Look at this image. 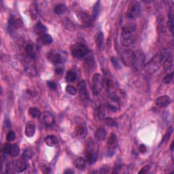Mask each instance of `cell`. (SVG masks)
<instances>
[{"label":"cell","instance_id":"cell-46","mask_svg":"<svg viewBox=\"0 0 174 174\" xmlns=\"http://www.w3.org/2000/svg\"><path fill=\"white\" fill-rule=\"evenodd\" d=\"M64 173H73V171H72V170H70V169H68V170L65 171Z\"/></svg>","mask_w":174,"mask_h":174},{"label":"cell","instance_id":"cell-23","mask_svg":"<svg viewBox=\"0 0 174 174\" xmlns=\"http://www.w3.org/2000/svg\"><path fill=\"white\" fill-rule=\"evenodd\" d=\"M68 10V7L63 3H59L54 8V12L57 15H62Z\"/></svg>","mask_w":174,"mask_h":174},{"label":"cell","instance_id":"cell-24","mask_svg":"<svg viewBox=\"0 0 174 174\" xmlns=\"http://www.w3.org/2000/svg\"><path fill=\"white\" fill-rule=\"evenodd\" d=\"M44 142L50 147L55 146L58 144V139L54 135H48L44 139Z\"/></svg>","mask_w":174,"mask_h":174},{"label":"cell","instance_id":"cell-3","mask_svg":"<svg viewBox=\"0 0 174 174\" xmlns=\"http://www.w3.org/2000/svg\"><path fill=\"white\" fill-rule=\"evenodd\" d=\"M47 58L52 63L59 65L65 63L67 60V55H66V53L62 51L52 50L48 52Z\"/></svg>","mask_w":174,"mask_h":174},{"label":"cell","instance_id":"cell-47","mask_svg":"<svg viewBox=\"0 0 174 174\" xmlns=\"http://www.w3.org/2000/svg\"><path fill=\"white\" fill-rule=\"evenodd\" d=\"M173 144H174V142H172V144H171V150L173 151Z\"/></svg>","mask_w":174,"mask_h":174},{"label":"cell","instance_id":"cell-13","mask_svg":"<svg viewBox=\"0 0 174 174\" xmlns=\"http://www.w3.org/2000/svg\"><path fill=\"white\" fill-rule=\"evenodd\" d=\"M78 19H79L80 21L86 27H90L92 25L93 19L90 16L85 12H80L78 14Z\"/></svg>","mask_w":174,"mask_h":174},{"label":"cell","instance_id":"cell-12","mask_svg":"<svg viewBox=\"0 0 174 174\" xmlns=\"http://www.w3.org/2000/svg\"><path fill=\"white\" fill-rule=\"evenodd\" d=\"M10 27L14 29H20L23 26V20L19 16H11L9 19Z\"/></svg>","mask_w":174,"mask_h":174},{"label":"cell","instance_id":"cell-38","mask_svg":"<svg viewBox=\"0 0 174 174\" xmlns=\"http://www.w3.org/2000/svg\"><path fill=\"white\" fill-rule=\"evenodd\" d=\"M111 63H112L114 67H115L117 69H121V63H120V62L118 61V59H117V57H112L111 58Z\"/></svg>","mask_w":174,"mask_h":174},{"label":"cell","instance_id":"cell-16","mask_svg":"<svg viewBox=\"0 0 174 174\" xmlns=\"http://www.w3.org/2000/svg\"><path fill=\"white\" fill-rule=\"evenodd\" d=\"M25 135L27 138H32L35 133V125L34 122H29L25 126Z\"/></svg>","mask_w":174,"mask_h":174},{"label":"cell","instance_id":"cell-18","mask_svg":"<svg viewBox=\"0 0 174 174\" xmlns=\"http://www.w3.org/2000/svg\"><path fill=\"white\" fill-rule=\"evenodd\" d=\"M42 121L46 126H51L55 122V118L51 113L48 112V111H45L43 114Z\"/></svg>","mask_w":174,"mask_h":174},{"label":"cell","instance_id":"cell-5","mask_svg":"<svg viewBox=\"0 0 174 174\" xmlns=\"http://www.w3.org/2000/svg\"><path fill=\"white\" fill-rule=\"evenodd\" d=\"M121 60L123 64L127 67H133L137 61L136 54L131 50H126L122 53Z\"/></svg>","mask_w":174,"mask_h":174},{"label":"cell","instance_id":"cell-19","mask_svg":"<svg viewBox=\"0 0 174 174\" xmlns=\"http://www.w3.org/2000/svg\"><path fill=\"white\" fill-rule=\"evenodd\" d=\"M25 52L27 55L31 59H35L36 57V50L34 44L29 43L25 46Z\"/></svg>","mask_w":174,"mask_h":174},{"label":"cell","instance_id":"cell-21","mask_svg":"<svg viewBox=\"0 0 174 174\" xmlns=\"http://www.w3.org/2000/svg\"><path fill=\"white\" fill-rule=\"evenodd\" d=\"M107 136V131L103 127H99L97 129L96 132L95 133V138L97 141H99V142H101V141H103Z\"/></svg>","mask_w":174,"mask_h":174},{"label":"cell","instance_id":"cell-35","mask_svg":"<svg viewBox=\"0 0 174 174\" xmlns=\"http://www.w3.org/2000/svg\"><path fill=\"white\" fill-rule=\"evenodd\" d=\"M34 153H33V151L31 150L30 148H27L23 152V158L25 159H30Z\"/></svg>","mask_w":174,"mask_h":174},{"label":"cell","instance_id":"cell-29","mask_svg":"<svg viewBox=\"0 0 174 174\" xmlns=\"http://www.w3.org/2000/svg\"><path fill=\"white\" fill-rule=\"evenodd\" d=\"M87 133V130L84 126H78L76 129V134L78 138H84Z\"/></svg>","mask_w":174,"mask_h":174},{"label":"cell","instance_id":"cell-26","mask_svg":"<svg viewBox=\"0 0 174 174\" xmlns=\"http://www.w3.org/2000/svg\"><path fill=\"white\" fill-rule=\"evenodd\" d=\"M73 165L79 170H83L86 167V160L81 157H78L74 160Z\"/></svg>","mask_w":174,"mask_h":174},{"label":"cell","instance_id":"cell-9","mask_svg":"<svg viewBox=\"0 0 174 174\" xmlns=\"http://www.w3.org/2000/svg\"><path fill=\"white\" fill-rule=\"evenodd\" d=\"M2 150L5 154L14 157L17 156L20 153L19 146L16 144H5L3 145Z\"/></svg>","mask_w":174,"mask_h":174},{"label":"cell","instance_id":"cell-7","mask_svg":"<svg viewBox=\"0 0 174 174\" xmlns=\"http://www.w3.org/2000/svg\"><path fill=\"white\" fill-rule=\"evenodd\" d=\"M104 84V79L99 73L95 74L92 79L93 91L95 95H97L102 90Z\"/></svg>","mask_w":174,"mask_h":174},{"label":"cell","instance_id":"cell-20","mask_svg":"<svg viewBox=\"0 0 174 174\" xmlns=\"http://www.w3.org/2000/svg\"><path fill=\"white\" fill-rule=\"evenodd\" d=\"M34 31L37 35L39 36H41V35H43L46 34L47 28L45 25H44V24L40 21H38L35 25Z\"/></svg>","mask_w":174,"mask_h":174},{"label":"cell","instance_id":"cell-42","mask_svg":"<svg viewBox=\"0 0 174 174\" xmlns=\"http://www.w3.org/2000/svg\"><path fill=\"white\" fill-rule=\"evenodd\" d=\"M47 86H48L49 89L52 90H56L57 89V84L55 82L53 81H48L47 82Z\"/></svg>","mask_w":174,"mask_h":174},{"label":"cell","instance_id":"cell-22","mask_svg":"<svg viewBox=\"0 0 174 174\" xmlns=\"http://www.w3.org/2000/svg\"><path fill=\"white\" fill-rule=\"evenodd\" d=\"M52 38L51 35H49L48 34H46L40 36V38H38V42L42 44L44 46H48L52 42Z\"/></svg>","mask_w":174,"mask_h":174},{"label":"cell","instance_id":"cell-40","mask_svg":"<svg viewBox=\"0 0 174 174\" xmlns=\"http://www.w3.org/2000/svg\"><path fill=\"white\" fill-rule=\"evenodd\" d=\"M40 168H41V171H42V172L44 173H48L51 171L50 167H48V165H46V164H42L41 165Z\"/></svg>","mask_w":174,"mask_h":174},{"label":"cell","instance_id":"cell-36","mask_svg":"<svg viewBox=\"0 0 174 174\" xmlns=\"http://www.w3.org/2000/svg\"><path fill=\"white\" fill-rule=\"evenodd\" d=\"M173 73H168L167 74L166 76H165L163 78V82L164 84H168L170 83L171 82L172 79H173Z\"/></svg>","mask_w":174,"mask_h":174},{"label":"cell","instance_id":"cell-8","mask_svg":"<svg viewBox=\"0 0 174 174\" xmlns=\"http://www.w3.org/2000/svg\"><path fill=\"white\" fill-rule=\"evenodd\" d=\"M118 146L117 137L115 133H111L107 142V154L108 156L114 155L116 149Z\"/></svg>","mask_w":174,"mask_h":174},{"label":"cell","instance_id":"cell-15","mask_svg":"<svg viewBox=\"0 0 174 174\" xmlns=\"http://www.w3.org/2000/svg\"><path fill=\"white\" fill-rule=\"evenodd\" d=\"M95 41L97 48L100 51H103L104 48V35L103 32L99 31L97 33L96 35H95Z\"/></svg>","mask_w":174,"mask_h":174},{"label":"cell","instance_id":"cell-43","mask_svg":"<svg viewBox=\"0 0 174 174\" xmlns=\"http://www.w3.org/2000/svg\"><path fill=\"white\" fill-rule=\"evenodd\" d=\"M150 166L149 165H146L144 166L141 170L138 172V173H147L149 171H150Z\"/></svg>","mask_w":174,"mask_h":174},{"label":"cell","instance_id":"cell-17","mask_svg":"<svg viewBox=\"0 0 174 174\" xmlns=\"http://www.w3.org/2000/svg\"><path fill=\"white\" fill-rule=\"evenodd\" d=\"M85 157L87 162L90 165L94 164L96 162L97 159V155L94 150H87V151L85 153Z\"/></svg>","mask_w":174,"mask_h":174},{"label":"cell","instance_id":"cell-11","mask_svg":"<svg viewBox=\"0 0 174 174\" xmlns=\"http://www.w3.org/2000/svg\"><path fill=\"white\" fill-rule=\"evenodd\" d=\"M78 90H79L80 96L82 100L88 101L89 99V95L88 93V91L86 90V84L84 80H81L80 82H79V83L78 84Z\"/></svg>","mask_w":174,"mask_h":174},{"label":"cell","instance_id":"cell-25","mask_svg":"<svg viewBox=\"0 0 174 174\" xmlns=\"http://www.w3.org/2000/svg\"><path fill=\"white\" fill-rule=\"evenodd\" d=\"M30 13L33 20H36L38 16V8L35 2H33L30 7Z\"/></svg>","mask_w":174,"mask_h":174},{"label":"cell","instance_id":"cell-27","mask_svg":"<svg viewBox=\"0 0 174 174\" xmlns=\"http://www.w3.org/2000/svg\"><path fill=\"white\" fill-rule=\"evenodd\" d=\"M29 114L33 118H39L42 116V112L39 108L36 107H32L29 110Z\"/></svg>","mask_w":174,"mask_h":174},{"label":"cell","instance_id":"cell-37","mask_svg":"<svg viewBox=\"0 0 174 174\" xmlns=\"http://www.w3.org/2000/svg\"><path fill=\"white\" fill-rule=\"evenodd\" d=\"M16 138V134L13 131H10L7 133L6 135V139L8 142H12L14 141Z\"/></svg>","mask_w":174,"mask_h":174},{"label":"cell","instance_id":"cell-45","mask_svg":"<svg viewBox=\"0 0 174 174\" xmlns=\"http://www.w3.org/2000/svg\"><path fill=\"white\" fill-rule=\"evenodd\" d=\"M139 151H140L141 153H143V154H144V153H145V152H146V151H147L146 146H145V145H144V144L141 145L140 147H139Z\"/></svg>","mask_w":174,"mask_h":174},{"label":"cell","instance_id":"cell-39","mask_svg":"<svg viewBox=\"0 0 174 174\" xmlns=\"http://www.w3.org/2000/svg\"><path fill=\"white\" fill-rule=\"evenodd\" d=\"M105 121H106V123L108 126H110V127H116V126H117V121H116L114 118H106Z\"/></svg>","mask_w":174,"mask_h":174},{"label":"cell","instance_id":"cell-44","mask_svg":"<svg viewBox=\"0 0 174 174\" xmlns=\"http://www.w3.org/2000/svg\"><path fill=\"white\" fill-rule=\"evenodd\" d=\"M55 73L57 76H59V77L63 75V69H62L61 68H56L55 69Z\"/></svg>","mask_w":174,"mask_h":174},{"label":"cell","instance_id":"cell-33","mask_svg":"<svg viewBox=\"0 0 174 174\" xmlns=\"http://www.w3.org/2000/svg\"><path fill=\"white\" fill-rule=\"evenodd\" d=\"M25 72L27 75L31 77L35 76L37 73L35 69L33 67V66H28V67L26 68V69H25Z\"/></svg>","mask_w":174,"mask_h":174},{"label":"cell","instance_id":"cell-28","mask_svg":"<svg viewBox=\"0 0 174 174\" xmlns=\"http://www.w3.org/2000/svg\"><path fill=\"white\" fill-rule=\"evenodd\" d=\"M77 75L73 70H69L65 76V80L68 82H73L76 80Z\"/></svg>","mask_w":174,"mask_h":174},{"label":"cell","instance_id":"cell-32","mask_svg":"<svg viewBox=\"0 0 174 174\" xmlns=\"http://www.w3.org/2000/svg\"><path fill=\"white\" fill-rule=\"evenodd\" d=\"M173 129L172 127H170L169 128V129L167 131L166 133H165V136L163 137V140H162V142H161L160 144H163L164 142H166L167 141H168L169 139V138H170V137H171L172 133H173Z\"/></svg>","mask_w":174,"mask_h":174},{"label":"cell","instance_id":"cell-34","mask_svg":"<svg viewBox=\"0 0 174 174\" xmlns=\"http://www.w3.org/2000/svg\"><path fill=\"white\" fill-rule=\"evenodd\" d=\"M66 92L71 95H75L77 93V89L72 85H68L66 86Z\"/></svg>","mask_w":174,"mask_h":174},{"label":"cell","instance_id":"cell-30","mask_svg":"<svg viewBox=\"0 0 174 174\" xmlns=\"http://www.w3.org/2000/svg\"><path fill=\"white\" fill-rule=\"evenodd\" d=\"M100 2H98L95 4V6L93 8V16L92 19L93 20H95L99 15V11H100Z\"/></svg>","mask_w":174,"mask_h":174},{"label":"cell","instance_id":"cell-41","mask_svg":"<svg viewBox=\"0 0 174 174\" xmlns=\"http://www.w3.org/2000/svg\"><path fill=\"white\" fill-rule=\"evenodd\" d=\"M169 27H170V30H171V31L172 32L173 34V14L171 13H169Z\"/></svg>","mask_w":174,"mask_h":174},{"label":"cell","instance_id":"cell-31","mask_svg":"<svg viewBox=\"0 0 174 174\" xmlns=\"http://www.w3.org/2000/svg\"><path fill=\"white\" fill-rule=\"evenodd\" d=\"M84 65L87 69H92L95 66V61L93 58L92 57H88L85 59V63Z\"/></svg>","mask_w":174,"mask_h":174},{"label":"cell","instance_id":"cell-1","mask_svg":"<svg viewBox=\"0 0 174 174\" xmlns=\"http://www.w3.org/2000/svg\"><path fill=\"white\" fill-rule=\"evenodd\" d=\"M168 54L166 51H164L159 54H157L152 59L147 63V64L144 66V71L147 73H154L158 70L160 66L165 61L168 57Z\"/></svg>","mask_w":174,"mask_h":174},{"label":"cell","instance_id":"cell-6","mask_svg":"<svg viewBox=\"0 0 174 174\" xmlns=\"http://www.w3.org/2000/svg\"><path fill=\"white\" fill-rule=\"evenodd\" d=\"M141 12V6L138 2L132 1L128 6L127 16L131 19H133L138 17Z\"/></svg>","mask_w":174,"mask_h":174},{"label":"cell","instance_id":"cell-4","mask_svg":"<svg viewBox=\"0 0 174 174\" xmlns=\"http://www.w3.org/2000/svg\"><path fill=\"white\" fill-rule=\"evenodd\" d=\"M89 48L83 44H75L71 48L72 56L78 59H82L89 53Z\"/></svg>","mask_w":174,"mask_h":174},{"label":"cell","instance_id":"cell-10","mask_svg":"<svg viewBox=\"0 0 174 174\" xmlns=\"http://www.w3.org/2000/svg\"><path fill=\"white\" fill-rule=\"evenodd\" d=\"M14 169L17 173H22L26 170L28 167L27 160L22 158L17 160L14 163Z\"/></svg>","mask_w":174,"mask_h":174},{"label":"cell","instance_id":"cell-2","mask_svg":"<svg viewBox=\"0 0 174 174\" xmlns=\"http://www.w3.org/2000/svg\"><path fill=\"white\" fill-rule=\"evenodd\" d=\"M136 31L135 27L132 25L125 26L122 30L121 35V44L125 47H129L133 44L135 41Z\"/></svg>","mask_w":174,"mask_h":174},{"label":"cell","instance_id":"cell-14","mask_svg":"<svg viewBox=\"0 0 174 174\" xmlns=\"http://www.w3.org/2000/svg\"><path fill=\"white\" fill-rule=\"evenodd\" d=\"M171 103V99L167 95H163L157 98L156 105L160 107H165L168 106Z\"/></svg>","mask_w":174,"mask_h":174}]
</instances>
